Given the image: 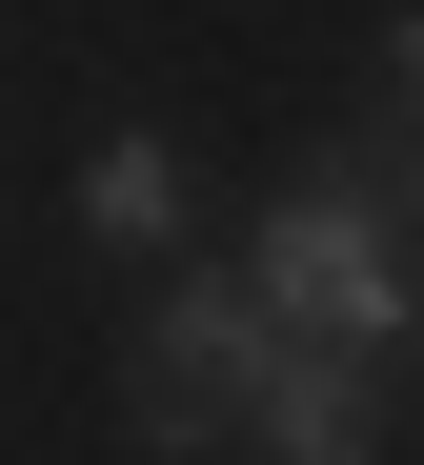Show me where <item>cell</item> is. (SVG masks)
I'll return each mask as SVG.
<instances>
[{
    "instance_id": "5",
    "label": "cell",
    "mask_w": 424,
    "mask_h": 465,
    "mask_svg": "<svg viewBox=\"0 0 424 465\" xmlns=\"http://www.w3.org/2000/svg\"><path fill=\"white\" fill-rule=\"evenodd\" d=\"M384 142L424 163V21H384Z\"/></svg>"
},
{
    "instance_id": "1",
    "label": "cell",
    "mask_w": 424,
    "mask_h": 465,
    "mask_svg": "<svg viewBox=\"0 0 424 465\" xmlns=\"http://www.w3.org/2000/svg\"><path fill=\"white\" fill-rule=\"evenodd\" d=\"M242 283H263V324L303 344V364H404L424 344V283H404V223L364 203V183H303L283 223H263V263H242Z\"/></svg>"
},
{
    "instance_id": "4",
    "label": "cell",
    "mask_w": 424,
    "mask_h": 465,
    "mask_svg": "<svg viewBox=\"0 0 424 465\" xmlns=\"http://www.w3.org/2000/svg\"><path fill=\"white\" fill-rule=\"evenodd\" d=\"M81 223H102V243H162V223H182V142H102V163H81Z\"/></svg>"
},
{
    "instance_id": "2",
    "label": "cell",
    "mask_w": 424,
    "mask_h": 465,
    "mask_svg": "<svg viewBox=\"0 0 424 465\" xmlns=\"http://www.w3.org/2000/svg\"><path fill=\"white\" fill-rule=\"evenodd\" d=\"M283 324H263V283H182V303H142V344H122V425L142 445H263L283 405Z\"/></svg>"
},
{
    "instance_id": "3",
    "label": "cell",
    "mask_w": 424,
    "mask_h": 465,
    "mask_svg": "<svg viewBox=\"0 0 424 465\" xmlns=\"http://www.w3.org/2000/svg\"><path fill=\"white\" fill-rule=\"evenodd\" d=\"M263 465H384V384H364V364H283Z\"/></svg>"
}]
</instances>
